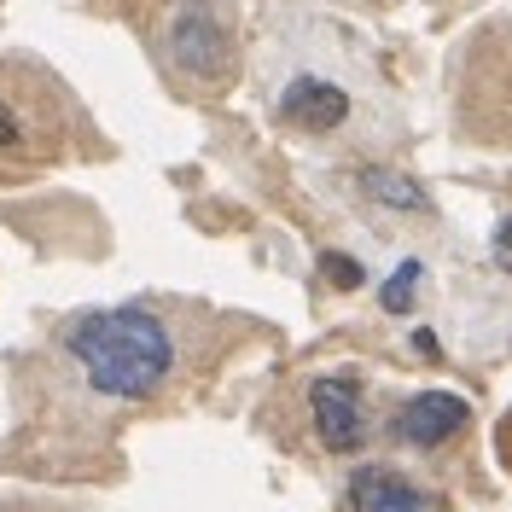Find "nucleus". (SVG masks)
<instances>
[{"instance_id":"obj_1","label":"nucleus","mask_w":512,"mask_h":512,"mask_svg":"<svg viewBox=\"0 0 512 512\" xmlns=\"http://www.w3.org/2000/svg\"><path fill=\"white\" fill-rule=\"evenodd\" d=\"M64 350L82 367V379L111 402H140L152 396L169 367H175V338L152 309L123 303V309H94V315L64 326Z\"/></svg>"},{"instance_id":"obj_2","label":"nucleus","mask_w":512,"mask_h":512,"mask_svg":"<svg viewBox=\"0 0 512 512\" xmlns=\"http://www.w3.org/2000/svg\"><path fill=\"white\" fill-rule=\"evenodd\" d=\"M163 47L181 76L222 88L233 76V35H227L216 0H169V24H163Z\"/></svg>"},{"instance_id":"obj_3","label":"nucleus","mask_w":512,"mask_h":512,"mask_svg":"<svg viewBox=\"0 0 512 512\" xmlns=\"http://www.w3.org/2000/svg\"><path fill=\"white\" fill-rule=\"evenodd\" d=\"M309 419L326 454H355L367 443V408L355 379H315L309 384Z\"/></svg>"},{"instance_id":"obj_4","label":"nucleus","mask_w":512,"mask_h":512,"mask_svg":"<svg viewBox=\"0 0 512 512\" xmlns=\"http://www.w3.org/2000/svg\"><path fill=\"white\" fill-rule=\"evenodd\" d=\"M466 425H472V408H466L460 396H448V390H419V396H408V402L396 408L390 437L408 443V448H443V443H454Z\"/></svg>"},{"instance_id":"obj_5","label":"nucleus","mask_w":512,"mask_h":512,"mask_svg":"<svg viewBox=\"0 0 512 512\" xmlns=\"http://www.w3.org/2000/svg\"><path fill=\"white\" fill-rule=\"evenodd\" d=\"M344 507L350 512H448V501L431 495V489H419V483H408L390 466H361V472H350Z\"/></svg>"},{"instance_id":"obj_6","label":"nucleus","mask_w":512,"mask_h":512,"mask_svg":"<svg viewBox=\"0 0 512 512\" xmlns=\"http://www.w3.org/2000/svg\"><path fill=\"white\" fill-rule=\"evenodd\" d=\"M280 117L309 134H326V128H344L350 117V94L338 82H320V76H297L286 94H280Z\"/></svg>"},{"instance_id":"obj_7","label":"nucleus","mask_w":512,"mask_h":512,"mask_svg":"<svg viewBox=\"0 0 512 512\" xmlns=\"http://www.w3.org/2000/svg\"><path fill=\"white\" fill-rule=\"evenodd\" d=\"M361 187L373 192L379 204H390V210H425V204H431L425 187L408 181V175H396V169H361Z\"/></svg>"},{"instance_id":"obj_8","label":"nucleus","mask_w":512,"mask_h":512,"mask_svg":"<svg viewBox=\"0 0 512 512\" xmlns=\"http://www.w3.org/2000/svg\"><path fill=\"white\" fill-rule=\"evenodd\" d=\"M419 280H425V268H419V262H402V268L384 280L379 303L390 309V315H408V309H414V286H419Z\"/></svg>"},{"instance_id":"obj_9","label":"nucleus","mask_w":512,"mask_h":512,"mask_svg":"<svg viewBox=\"0 0 512 512\" xmlns=\"http://www.w3.org/2000/svg\"><path fill=\"white\" fill-rule=\"evenodd\" d=\"M0 152H30V128L6 94H0Z\"/></svg>"},{"instance_id":"obj_10","label":"nucleus","mask_w":512,"mask_h":512,"mask_svg":"<svg viewBox=\"0 0 512 512\" xmlns=\"http://www.w3.org/2000/svg\"><path fill=\"white\" fill-rule=\"evenodd\" d=\"M320 274H332V280H338L344 291H355V286H361V268H355L350 256H320Z\"/></svg>"},{"instance_id":"obj_11","label":"nucleus","mask_w":512,"mask_h":512,"mask_svg":"<svg viewBox=\"0 0 512 512\" xmlns=\"http://www.w3.org/2000/svg\"><path fill=\"white\" fill-rule=\"evenodd\" d=\"M489 251H495V268H501V274H512V216L495 227V245H489Z\"/></svg>"},{"instance_id":"obj_12","label":"nucleus","mask_w":512,"mask_h":512,"mask_svg":"<svg viewBox=\"0 0 512 512\" xmlns=\"http://www.w3.org/2000/svg\"><path fill=\"white\" fill-rule=\"evenodd\" d=\"M414 350L425 355V361H437V338H431V332H414Z\"/></svg>"}]
</instances>
